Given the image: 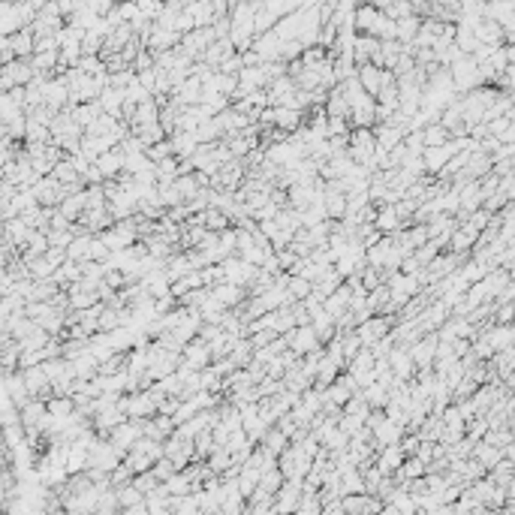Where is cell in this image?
Segmentation results:
<instances>
[{
    "instance_id": "51",
    "label": "cell",
    "mask_w": 515,
    "mask_h": 515,
    "mask_svg": "<svg viewBox=\"0 0 515 515\" xmlns=\"http://www.w3.org/2000/svg\"><path fill=\"white\" fill-rule=\"evenodd\" d=\"M88 350V338H60V356L63 359H76L79 352Z\"/></svg>"
},
{
    "instance_id": "57",
    "label": "cell",
    "mask_w": 515,
    "mask_h": 515,
    "mask_svg": "<svg viewBox=\"0 0 515 515\" xmlns=\"http://www.w3.org/2000/svg\"><path fill=\"white\" fill-rule=\"evenodd\" d=\"M350 133V117H329L325 121V136H343Z\"/></svg>"
},
{
    "instance_id": "6",
    "label": "cell",
    "mask_w": 515,
    "mask_h": 515,
    "mask_svg": "<svg viewBox=\"0 0 515 515\" xmlns=\"http://www.w3.org/2000/svg\"><path fill=\"white\" fill-rule=\"evenodd\" d=\"M139 437H142V419H124V422H117L115 428L108 431V437H106V440L112 443V446L124 455V452L130 449Z\"/></svg>"
},
{
    "instance_id": "50",
    "label": "cell",
    "mask_w": 515,
    "mask_h": 515,
    "mask_svg": "<svg viewBox=\"0 0 515 515\" xmlns=\"http://www.w3.org/2000/svg\"><path fill=\"white\" fill-rule=\"evenodd\" d=\"M175 187H178V193L181 199H193L196 196V190H199V181H196V172H190V175H175Z\"/></svg>"
},
{
    "instance_id": "48",
    "label": "cell",
    "mask_w": 515,
    "mask_h": 515,
    "mask_svg": "<svg viewBox=\"0 0 515 515\" xmlns=\"http://www.w3.org/2000/svg\"><path fill=\"white\" fill-rule=\"evenodd\" d=\"M286 289H289V295H293L295 302H302V298H307V295H311L313 284H311V280H304V277H298V275H289V280H286Z\"/></svg>"
},
{
    "instance_id": "15",
    "label": "cell",
    "mask_w": 515,
    "mask_h": 515,
    "mask_svg": "<svg viewBox=\"0 0 515 515\" xmlns=\"http://www.w3.org/2000/svg\"><path fill=\"white\" fill-rule=\"evenodd\" d=\"M298 124H304V112L289 108V106H271V126H280V130L293 133Z\"/></svg>"
},
{
    "instance_id": "41",
    "label": "cell",
    "mask_w": 515,
    "mask_h": 515,
    "mask_svg": "<svg viewBox=\"0 0 515 515\" xmlns=\"http://www.w3.org/2000/svg\"><path fill=\"white\" fill-rule=\"evenodd\" d=\"M325 115L329 117H350V103H347V97L341 94V88L338 90H332L329 97H325Z\"/></svg>"
},
{
    "instance_id": "27",
    "label": "cell",
    "mask_w": 515,
    "mask_h": 515,
    "mask_svg": "<svg viewBox=\"0 0 515 515\" xmlns=\"http://www.w3.org/2000/svg\"><path fill=\"white\" fill-rule=\"evenodd\" d=\"M386 81H392V72H379V70H374V67H365V70H361V76H359L361 90H365V94H370V97H377V90L383 88Z\"/></svg>"
},
{
    "instance_id": "26",
    "label": "cell",
    "mask_w": 515,
    "mask_h": 515,
    "mask_svg": "<svg viewBox=\"0 0 515 515\" xmlns=\"http://www.w3.org/2000/svg\"><path fill=\"white\" fill-rule=\"evenodd\" d=\"M338 473H341V497L365 491V482H361V473L356 464H343V467H338Z\"/></svg>"
},
{
    "instance_id": "17",
    "label": "cell",
    "mask_w": 515,
    "mask_h": 515,
    "mask_svg": "<svg viewBox=\"0 0 515 515\" xmlns=\"http://www.w3.org/2000/svg\"><path fill=\"white\" fill-rule=\"evenodd\" d=\"M370 434H374V443L377 446H392V443H398L401 440V434H404V428L401 425H395L389 416H383L374 428H370Z\"/></svg>"
},
{
    "instance_id": "36",
    "label": "cell",
    "mask_w": 515,
    "mask_h": 515,
    "mask_svg": "<svg viewBox=\"0 0 515 515\" xmlns=\"http://www.w3.org/2000/svg\"><path fill=\"white\" fill-rule=\"evenodd\" d=\"M259 443H262V446H265L268 452H275V455H280V452H284V449L289 446V437L277 428V425H268L265 434L259 437Z\"/></svg>"
},
{
    "instance_id": "54",
    "label": "cell",
    "mask_w": 515,
    "mask_h": 515,
    "mask_svg": "<svg viewBox=\"0 0 515 515\" xmlns=\"http://www.w3.org/2000/svg\"><path fill=\"white\" fill-rule=\"evenodd\" d=\"M361 425H365V419H359V416H352V413H343L341 410V416H338V428L347 434V437H352V434H356Z\"/></svg>"
},
{
    "instance_id": "38",
    "label": "cell",
    "mask_w": 515,
    "mask_h": 515,
    "mask_svg": "<svg viewBox=\"0 0 515 515\" xmlns=\"http://www.w3.org/2000/svg\"><path fill=\"white\" fill-rule=\"evenodd\" d=\"M232 361L235 368H244L247 361L253 359V343H250V338H235V343H232V350H229V356H226Z\"/></svg>"
},
{
    "instance_id": "52",
    "label": "cell",
    "mask_w": 515,
    "mask_h": 515,
    "mask_svg": "<svg viewBox=\"0 0 515 515\" xmlns=\"http://www.w3.org/2000/svg\"><path fill=\"white\" fill-rule=\"evenodd\" d=\"M130 482H133L136 488H139L142 494H151L154 488L160 485V482H157V476H154L151 470H139V473H133V479H130Z\"/></svg>"
},
{
    "instance_id": "37",
    "label": "cell",
    "mask_w": 515,
    "mask_h": 515,
    "mask_svg": "<svg viewBox=\"0 0 515 515\" xmlns=\"http://www.w3.org/2000/svg\"><path fill=\"white\" fill-rule=\"evenodd\" d=\"M232 343H235V334H229V332L220 329V334H214V338L208 341V350H211V361H220V359L229 356Z\"/></svg>"
},
{
    "instance_id": "45",
    "label": "cell",
    "mask_w": 515,
    "mask_h": 515,
    "mask_svg": "<svg viewBox=\"0 0 515 515\" xmlns=\"http://www.w3.org/2000/svg\"><path fill=\"white\" fill-rule=\"evenodd\" d=\"M115 494H117V506L121 509H126V506H133V503H139V500H145V494L136 488L133 482H124V485H117L115 488Z\"/></svg>"
},
{
    "instance_id": "3",
    "label": "cell",
    "mask_w": 515,
    "mask_h": 515,
    "mask_svg": "<svg viewBox=\"0 0 515 515\" xmlns=\"http://www.w3.org/2000/svg\"><path fill=\"white\" fill-rule=\"evenodd\" d=\"M392 325H395L392 313H370L368 320H361L356 325V334H359L361 347H370L374 341H379L383 334H389V332H392Z\"/></svg>"
},
{
    "instance_id": "30",
    "label": "cell",
    "mask_w": 515,
    "mask_h": 515,
    "mask_svg": "<svg viewBox=\"0 0 515 515\" xmlns=\"http://www.w3.org/2000/svg\"><path fill=\"white\" fill-rule=\"evenodd\" d=\"M58 211L67 217V220H79V214L85 211V187L76 190V193H70V196H63L58 202Z\"/></svg>"
},
{
    "instance_id": "18",
    "label": "cell",
    "mask_w": 515,
    "mask_h": 515,
    "mask_svg": "<svg viewBox=\"0 0 515 515\" xmlns=\"http://www.w3.org/2000/svg\"><path fill=\"white\" fill-rule=\"evenodd\" d=\"M94 163H97V169L103 172V178H115L117 172L124 169V151L115 145V148H108V151L99 154V157H97Z\"/></svg>"
},
{
    "instance_id": "58",
    "label": "cell",
    "mask_w": 515,
    "mask_h": 515,
    "mask_svg": "<svg viewBox=\"0 0 515 515\" xmlns=\"http://www.w3.org/2000/svg\"><path fill=\"white\" fill-rule=\"evenodd\" d=\"M295 253L293 250H289V247H280V250H275V262H277V268L280 271H289V268H293L295 265Z\"/></svg>"
},
{
    "instance_id": "9",
    "label": "cell",
    "mask_w": 515,
    "mask_h": 515,
    "mask_svg": "<svg viewBox=\"0 0 515 515\" xmlns=\"http://www.w3.org/2000/svg\"><path fill=\"white\" fill-rule=\"evenodd\" d=\"M407 350H410V356H413L416 370H428L431 361H434V350H437V334H434V332H425L422 338L413 341Z\"/></svg>"
},
{
    "instance_id": "24",
    "label": "cell",
    "mask_w": 515,
    "mask_h": 515,
    "mask_svg": "<svg viewBox=\"0 0 515 515\" xmlns=\"http://www.w3.org/2000/svg\"><path fill=\"white\" fill-rule=\"evenodd\" d=\"M470 455H473L479 464H482L485 470L491 467V464H497V461L503 458V449L500 446H494V443H488V440H476L473 443V449H470Z\"/></svg>"
},
{
    "instance_id": "25",
    "label": "cell",
    "mask_w": 515,
    "mask_h": 515,
    "mask_svg": "<svg viewBox=\"0 0 515 515\" xmlns=\"http://www.w3.org/2000/svg\"><path fill=\"white\" fill-rule=\"evenodd\" d=\"M374 226L383 235H392L395 229H401V226H407L401 217L395 214V208L392 205H377V217H374Z\"/></svg>"
},
{
    "instance_id": "55",
    "label": "cell",
    "mask_w": 515,
    "mask_h": 515,
    "mask_svg": "<svg viewBox=\"0 0 515 515\" xmlns=\"http://www.w3.org/2000/svg\"><path fill=\"white\" fill-rule=\"evenodd\" d=\"M151 473L157 476V482H163V479H169L172 473H175V464H172V458H166V455H160L157 461L151 464Z\"/></svg>"
},
{
    "instance_id": "47",
    "label": "cell",
    "mask_w": 515,
    "mask_h": 515,
    "mask_svg": "<svg viewBox=\"0 0 515 515\" xmlns=\"http://www.w3.org/2000/svg\"><path fill=\"white\" fill-rule=\"evenodd\" d=\"M154 175H157V184L160 181H175L178 175V157H163L154 163Z\"/></svg>"
},
{
    "instance_id": "14",
    "label": "cell",
    "mask_w": 515,
    "mask_h": 515,
    "mask_svg": "<svg viewBox=\"0 0 515 515\" xmlns=\"http://www.w3.org/2000/svg\"><path fill=\"white\" fill-rule=\"evenodd\" d=\"M211 295L226 307V311H229V307L241 304L244 298H247V289L238 286V284H229V280H220V284H214V286H211Z\"/></svg>"
},
{
    "instance_id": "44",
    "label": "cell",
    "mask_w": 515,
    "mask_h": 515,
    "mask_svg": "<svg viewBox=\"0 0 515 515\" xmlns=\"http://www.w3.org/2000/svg\"><path fill=\"white\" fill-rule=\"evenodd\" d=\"M157 199H160L163 208H172V205L184 202L181 193H178V187H175V181H160V184H157Z\"/></svg>"
},
{
    "instance_id": "20",
    "label": "cell",
    "mask_w": 515,
    "mask_h": 515,
    "mask_svg": "<svg viewBox=\"0 0 515 515\" xmlns=\"http://www.w3.org/2000/svg\"><path fill=\"white\" fill-rule=\"evenodd\" d=\"M42 103L54 108V112H60V108L70 106V90L63 81H51V85H42Z\"/></svg>"
},
{
    "instance_id": "13",
    "label": "cell",
    "mask_w": 515,
    "mask_h": 515,
    "mask_svg": "<svg viewBox=\"0 0 515 515\" xmlns=\"http://www.w3.org/2000/svg\"><path fill=\"white\" fill-rule=\"evenodd\" d=\"M389 368H392V374L398 379H413L416 374V365H413V356H410V350L401 347V343H395L392 350H389Z\"/></svg>"
},
{
    "instance_id": "49",
    "label": "cell",
    "mask_w": 515,
    "mask_h": 515,
    "mask_svg": "<svg viewBox=\"0 0 515 515\" xmlns=\"http://www.w3.org/2000/svg\"><path fill=\"white\" fill-rule=\"evenodd\" d=\"M205 464L211 467V473H226V470H229V452L220 449V446H214L211 455L205 458Z\"/></svg>"
},
{
    "instance_id": "40",
    "label": "cell",
    "mask_w": 515,
    "mask_h": 515,
    "mask_svg": "<svg viewBox=\"0 0 515 515\" xmlns=\"http://www.w3.org/2000/svg\"><path fill=\"white\" fill-rule=\"evenodd\" d=\"M58 268V262H51L49 256H33V259H27V275H31V280H45V277H51V271Z\"/></svg>"
},
{
    "instance_id": "34",
    "label": "cell",
    "mask_w": 515,
    "mask_h": 515,
    "mask_svg": "<svg viewBox=\"0 0 515 515\" xmlns=\"http://www.w3.org/2000/svg\"><path fill=\"white\" fill-rule=\"evenodd\" d=\"M90 232H81V235H72V241L67 244V259H76V262H85L90 259Z\"/></svg>"
},
{
    "instance_id": "42",
    "label": "cell",
    "mask_w": 515,
    "mask_h": 515,
    "mask_svg": "<svg viewBox=\"0 0 515 515\" xmlns=\"http://www.w3.org/2000/svg\"><path fill=\"white\" fill-rule=\"evenodd\" d=\"M359 392H361V398L368 401V407H386V401H389L386 386H379L377 379H370V383H368V386H361Z\"/></svg>"
},
{
    "instance_id": "22",
    "label": "cell",
    "mask_w": 515,
    "mask_h": 515,
    "mask_svg": "<svg viewBox=\"0 0 515 515\" xmlns=\"http://www.w3.org/2000/svg\"><path fill=\"white\" fill-rule=\"evenodd\" d=\"M322 307L332 316H341L343 311H347V307H350V284H347V280H341V286L332 289V293L322 298Z\"/></svg>"
},
{
    "instance_id": "19",
    "label": "cell",
    "mask_w": 515,
    "mask_h": 515,
    "mask_svg": "<svg viewBox=\"0 0 515 515\" xmlns=\"http://www.w3.org/2000/svg\"><path fill=\"white\" fill-rule=\"evenodd\" d=\"M27 232H31V226H27L22 217H9V220H3L0 223V235H3V238L13 244V247L18 250L24 244V238H27Z\"/></svg>"
},
{
    "instance_id": "1",
    "label": "cell",
    "mask_w": 515,
    "mask_h": 515,
    "mask_svg": "<svg viewBox=\"0 0 515 515\" xmlns=\"http://www.w3.org/2000/svg\"><path fill=\"white\" fill-rule=\"evenodd\" d=\"M117 407L126 419H145V416L157 413V404L148 395V389H136V392H121L117 395Z\"/></svg>"
},
{
    "instance_id": "60",
    "label": "cell",
    "mask_w": 515,
    "mask_h": 515,
    "mask_svg": "<svg viewBox=\"0 0 515 515\" xmlns=\"http://www.w3.org/2000/svg\"><path fill=\"white\" fill-rule=\"evenodd\" d=\"M81 181H85V184H103V172L97 169V163H88V169L81 172Z\"/></svg>"
},
{
    "instance_id": "31",
    "label": "cell",
    "mask_w": 515,
    "mask_h": 515,
    "mask_svg": "<svg viewBox=\"0 0 515 515\" xmlns=\"http://www.w3.org/2000/svg\"><path fill=\"white\" fill-rule=\"evenodd\" d=\"M322 208H325V217H329V220H341L343 211H347V193H341V190L322 193Z\"/></svg>"
},
{
    "instance_id": "28",
    "label": "cell",
    "mask_w": 515,
    "mask_h": 515,
    "mask_svg": "<svg viewBox=\"0 0 515 515\" xmlns=\"http://www.w3.org/2000/svg\"><path fill=\"white\" fill-rule=\"evenodd\" d=\"M49 175H51L54 181H58V184H81V187H85V181H81L79 169L70 163V157H60V160L51 166Z\"/></svg>"
},
{
    "instance_id": "23",
    "label": "cell",
    "mask_w": 515,
    "mask_h": 515,
    "mask_svg": "<svg viewBox=\"0 0 515 515\" xmlns=\"http://www.w3.org/2000/svg\"><path fill=\"white\" fill-rule=\"evenodd\" d=\"M45 250H49V238H45L42 229H31V232H27V238H24V244L18 247V253H22L24 262L33 259V256H42Z\"/></svg>"
},
{
    "instance_id": "2",
    "label": "cell",
    "mask_w": 515,
    "mask_h": 515,
    "mask_svg": "<svg viewBox=\"0 0 515 515\" xmlns=\"http://www.w3.org/2000/svg\"><path fill=\"white\" fill-rule=\"evenodd\" d=\"M277 467H280V473H284V476L302 479L307 470H311V455H307L298 443H289V446L277 455Z\"/></svg>"
},
{
    "instance_id": "53",
    "label": "cell",
    "mask_w": 515,
    "mask_h": 515,
    "mask_svg": "<svg viewBox=\"0 0 515 515\" xmlns=\"http://www.w3.org/2000/svg\"><path fill=\"white\" fill-rule=\"evenodd\" d=\"M27 79H31L27 67H22V63H13V67H6V72H3V88L22 85V81H27Z\"/></svg>"
},
{
    "instance_id": "61",
    "label": "cell",
    "mask_w": 515,
    "mask_h": 515,
    "mask_svg": "<svg viewBox=\"0 0 515 515\" xmlns=\"http://www.w3.org/2000/svg\"><path fill=\"white\" fill-rule=\"evenodd\" d=\"M320 512H322V515H343V503H341V497H332V500H325Z\"/></svg>"
},
{
    "instance_id": "29",
    "label": "cell",
    "mask_w": 515,
    "mask_h": 515,
    "mask_svg": "<svg viewBox=\"0 0 515 515\" xmlns=\"http://www.w3.org/2000/svg\"><path fill=\"white\" fill-rule=\"evenodd\" d=\"M157 112H160V106L154 103L151 97H145L142 103H136V112L130 117V130H133V126H142V124H154V121H157Z\"/></svg>"
},
{
    "instance_id": "33",
    "label": "cell",
    "mask_w": 515,
    "mask_h": 515,
    "mask_svg": "<svg viewBox=\"0 0 515 515\" xmlns=\"http://www.w3.org/2000/svg\"><path fill=\"white\" fill-rule=\"evenodd\" d=\"M169 142H172V154H175V157H190V154H193V148L199 145L196 136H193V130H178V133H172Z\"/></svg>"
},
{
    "instance_id": "7",
    "label": "cell",
    "mask_w": 515,
    "mask_h": 515,
    "mask_svg": "<svg viewBox=\"0 0 515 515\" xmlns=\"http://www.w3.org/2000/svg\"><path fill=\"white\" fill-rule=\"evenodd\" d=\"M181 361L193 370H202L205 365H211V350H208V341H202L199 334H193L187 343H181Z\"/></svg>"
},
{
    "instance_id": "12",
    "label": "cell",
    "mask_w": 515,
    "mask_h": 515,
    "mask_svg": "<svg viewBox=\"0 0 515 515\" xmlns=\"http://www.w3.org/2000/svg\"><path fill=\"white\" fill-rule=\"evenodd\" d=\"M374 108H377V99L361 90L350 103V124L352 126H374Z\"/></svg>"
},
{
    "instance_id": "56",
    "label": "cell",
    "mask_w": 515,
    "mask_h": 515,
    "mask_svg": "<svg viewBox=\"0 0 515 515\" xmlns=\"http://www.w3.org/2000/svg\"><path fill=\"white\" fill-rule=\"evenodd\" d=\"M45 238H49V247H67L72 241L70 229H45Z\"/></svg>"
},
{
    "instance_id": "16",
    "label": "cell",
    "mask_w": 515,
    "mask_h": 515,
    "mask_svg": "<svg viewBox=\"0 0 515 515\" xmlns=\"http://www.w3.org/2000/svg\"><path fill=\"white\" fill-rule=\"evenodd\" d=\"M0 383L6 386L13 407H24L27 401H31V392H27V386H24V379H22V370H13V374L0 377Z\"/></svg>"
},
{
    "instance_id": "35",
    "label": "cell",
    "mask_w": 515,
    "mask_h": 515,
    "mask_svg": "<svg viewBox=\"0 0 515 515\" xmlns=\"http://www.w3.org/2000/svg\"><path fill=\"white\" fill-rule=\"evenodd\" d=\"M419 139H422V148H431V145H443L446 139H452V136H449V130L440 121H434V124H425L422 126Z\"/></svg>"
},
{
    "instance_id": "5",
    "label": "cell",
    "mask_w": 515,
    "mask_h": 515,
    "mask_svg": "<svg viewBox=\"0 0 515 515\" xmlns=\"http://www.w3.org/2000/svg\"><path fill=\"white\" fill-rule=\"evenodd\" d=\"M284 338H286V347L293 350L295 356H304V352H311V350H316V347H322L311 322H304V325H293L289 332H284Z\"/></svg>"
},
{
    "instance_id": "11",
    "label": "cell",
    "mask_w": 515,
    "mask_h": 515,
    "mask_svg": "<svg viewBox=\"0 0 515 515\" xmlns=\"http://www.w3.org/2000/svg\"><path fill=\"white\" fill-rule=\"evenodd\" d=\"M341 503H343V512H350V515H370V512H379V509H383V500H379V497H374V494H368V491L343 494Z\"/></svg>"
},
{
    "instance_id": "4",
    "label": "cell",
    "mask_w": 515,
    "mask_h": 515,
    "mask_svg": "<svg viewBox=\"0 0 515 515\" xmlns=\"http://www.w3.org/2000/svg\"><path fill=\"white\" fill-rule=\"evenodd\" d=\"M220 268H223V280H229V284H238L247 289L253 280H256L259 275V265H250V262H244L238 253H232V256H226L220 262Z\"/></svg>"
},
{
    "instance_id": "8",
    "label": "cell",
    "mask_w": 515,
    "mask_h": 515,
    "mask_svg": "<svg viewBox=\"0 0 515 515\" xmlns=\"http://www.w3.org/2000/svg\"><path fill=\"white\" fill-rule=\"evenodd\" d=\"M22 370V379L27 386V392H31V398H40V401H49L51 398V383L49 377H45L42 365H31V368H18Z\"/></svg>"
},
{
    "instance_id": "46",
    "label": "cell",
    "mask_w": 515,
    "mask_h": 515,
    "mask_svg": "<svg viewBox=\"0 0 515 515\" xmlns=\"http://www.w3.org/2000/svg\"><path fill=\"white\" fill-rule=\"evenodd\" d=\"M202 220H205V229H214V232H220V229H226V226H232L229 217H226L220 208H214V205H208L205 211H202Z\"/></svg>"
},
{
    "instance_id": "21",
    "label": "cell",
    "mask_w": 515,
    "mask_h": 515,
    "mask_svg": "<svg viewBox=\"0 0 515 515\" xmlns=\"http://www.w3.org/2000/svg\"><path fill=\"white\" fill-rule=\"evenodd\" d=\"M485 476L491 479L494 485L506 488L509 482H515V458H506V455H503L500 461H497V464H491V467L485 470Z\"/></svg>"
},
{
    "instance_id": "43",
    "label": "cell",
    "mask_w": 515,
    "mask_h": 515,
    "mask_svg": "<svg viewBox=\"0 0 515 515\" xmlns=\"http://www.w3.org/2000/svg\"><path fill=\"white\" fill-rule=\"evenodd\" d=\"M130 133L139 136V142L145 145V148H148V145H154V142H160V139H166V130H163L157 121H154V124H142V126H133Z\"/></svg>"
},
{
    "instance_id": "59",
    "label": "cell",
    "mask_w": 515,
    "mask_h": 515,
    "mask_svg": "<svg viewBox=\"0 0 515 515\" xmlns=\"http://www.w3.org/2000/svg\"><path fill=\"white\" fill-rule=\"evenodd\" d=\"M247 338H250V343H253V350H256V347H265V343L275 341V338H277V332H275V329H259V332L247 334Z\"/></svg>"
},
{
    "instance_id": "10",
    "label": "cell",
    "mask_w": 515,
    "mask_h": 515,
    "mask_svg": "<svg viewBox=\"0 0 515 515\" xmlns=\"http://www.w3.org/2000/svg\"><path fill=\"white\" fill-rule=\"evenodd\" d=\"M343 370H350V374L356 377L359 386H368L370 379H374V352H370L368 347H359V352L347 361V368H343Z\"/></svg>"
},
{
    "instance_id": "39",
    "label": "cell",
    "mask_w": 515,
    "mask_h": 515,
    "mask_svg": "<svg viewBox=\"0 0 515 515\" xmlns=\"http://www.w3.org/2000/svg\"><path fill=\"white\" fill-rule=\"evenodd\" d=\"M320 509H322L320 494H316L313 488H302V494H298V500H295V512L298 515H316Z\"/></svg>"
},
{
    "instance_id": "32",
    "label": "cell",
    "mask_w": 515,
    "mask_h": 515,
    "mask_svg": "<svg viewBox=\"0 0 515 515\" xmlns=\"http://www.w3.org/2000/svg\"><path fill=\"white\" fill-rule=\"evenodd\" d=\"M103 112V108H99V103H94V99H88V103H76L70 108V115H72V121H76L79 126H81V133H85V126L88 124H94L97 121V115Z\"/></svg>"
}]
</instances>
